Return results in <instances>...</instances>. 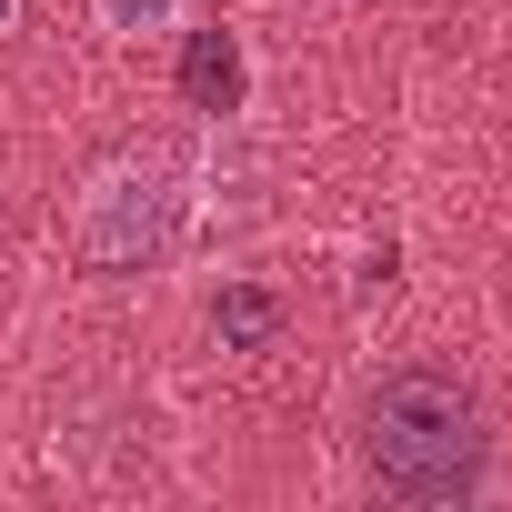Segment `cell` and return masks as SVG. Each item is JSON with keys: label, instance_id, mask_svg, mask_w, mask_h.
I'll return each instance as SVG.
<instances>
[{"label": "cell", "instance_id": "cell-1", "mask_svg": "<svg viewBox=\"0 0 512 512\" xmlns=\"http://www.w3.org/2000/svg\"><path fill=\"white\" fill-rule=\"evenodd\" d=\"M362 452H372L382 492H402V502H462V492L482 482L492 432H482L472 382L422 362V372H392V382L372 392V412H362Z\"/></svg>", "mask_w": 512, "mask_h": 512}, {"label": "cell", "instance_id": "cell-2", "mask_svg": "<svg viewBox=\"0 0 512 512\" xmlns=\"http://www.w3.org/2000/svg\"><path fill=\"white\" fill-rule=\"evenodd\" d=\"M181 221H191V171H181L171 151H131V161H111V171L91 181V201H81V262L141 272V262H161V251L181 241Z\"/></svg>", "mask_w": 512, "mask_h": 512}, {"label": "cell", "instance_id": "cell-3", "mask_svg": "<svg viewBox=\"0 0 512 512\" xmlns=\"http://www.w3.org/2000/svg\"><path fill=\"white\" fill-rule=\"evenodd\" d=\"M282 322H292V302H282L272 282H231V292L211 302V332H221V352H272V342H282Z\"/></svg>", "mask_w": 512, "mask_h": 512}, {"label": "cell", "instance_id": "cell-4", "mask_svg": "<svg viewBox=\"0 0 512 512\" xmlns=\"http://www.w3.org/2000/svg\"><path fill=\"white\" fill-rule=\"evenodd\" d=\"M181 101H191V111H231V101H241V51H231V31H191V51H181Z\"/></svg>", "mask_w": 512, "mask_h": 512}, {"label": "cell", "instance_id": "cell-5", "mask_svg": "<svg viewBox=\"0 0 512 512\" xmlns=\"http://www.w3.org/2000/svg\"><path fill=\"white\" fill-rule=\"evenodd\" d=\"M181 11H191V0H101V21L131 31V41H141V31H181Z\"/></svg>", "mask_w": 512, "mask_h": 512}, {"label": "cell", "instance_id": "cell-6", "mask_svg": "<svg viewBox=\"0 0 512 512\" xmlns=\"http://www.w3.org/2000/svg\"><path fill=\"white\" fill-rule=\"evenodd\" d=\"M11 21H21V0H0V31H11Z\"/></svg>", "mask_w": 512, "mask_h": 512}]
</instances>
